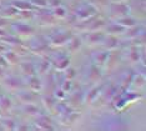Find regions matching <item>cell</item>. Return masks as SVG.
I'll return each instance as SVG.
<instances>
[{
	"label": "cell",
	"instance_id": "1",
	"mask_svg": "<svg viewBox=\"0 0 146 131\" xmlns=\"http://www.w3.org/2000/svg\"><path fill=\"white\" fill-rule=\"evenodd\" d=\"M96 13H98V9H96L92 4H84V5H81L80 8L76 10L75 16H76V19L78 20L84 21V20L90 19L91 16H95Z\"/></svg>",
	"mask_w": 146,
	"mask_h": 131
},
{
	"label": "cell",
	"instance_id": "2",
	"mask_svg": "<svg viewBox=\"0 0 146 131\" xmlns=\"http://www.w3.org/2000/svg\"><path fill=\"white\" fill-rule=\"evenodd\" d=\"M71 36L72 35L70 31H60V33H56V34H52L49 38V41L54 46H61L68 43L71 39Z\"/></svg>",
	"mask_w": 146,
	"mask_h": 131
},
{
	"label": "cell",
	"instance_id": "3",
	"mask_svg": "<svg viewBox=\"0 0 146 131\" xmlns=\"http://www.w3.org/2000/svg\"><path fill=\"white\" fill-rule=\"evenodd\" d=\"M50 63L54 64L55 68L58 70H65L66 68L70 66V59H69V56H66V55H64V54H61V53L56 54Z\"/></svg>",
	"mask_w": 146,
	"mask_h": 131
},
{
	"label": "cell",
	"instance_id": "4",
	"mask_svg": "<svg viewBox=\"0 0 146 131\" xmlns=\"http://www.w3.org/2000/svg\"><path fill=\"white\" fill-rule=\"evenodd\" d=\"M13 30L19 35H33L35 29L29 24H24V23H14L11 24Z\"/></svg>",
	"mask_w": 146,
	"mask_h": 131
},
{
	"label": "cell",
	"instance_id": "5",
	"mask_svg": "<svg viewBox=\"0 0 146 131\" xmlns=\"http://www.w3.org/2000/svg\"><path fill=\"white\" fill-rule=\"evenodd\" d=\"M110 11H111V14H114L115 16L121 18V16L129 15L130 8H129V5L122 4V3H114V4L110 5Z\"/></svg>",
	"mask_w": 146,
	"mask_h": 131
},
{
	"label": "cell",
	"instance_id": "6",
	"mask_svg": "<svg viewBox=\"0 0 146 131\" xmlns=\"http://www.w3.org/2000/svg\"><path fill=\"white\" fill-rule=\"evenodd\" d=\"M3 84L10 90H18L23 86V81L16 76H4L3 78Z\"/></svg>",
	"mask_w": 146,
	"mask_h": 131
},
{
	"label": "cell",
	"instance_id": "7",
	"mask_svg": "<svg viewBox=\"0 0 146 131\" xmlns=\"http://www.w3.org/2000/svg\"><path fill=\"white\" fill-rule=\"evenodd\" d=\"M48 49V43L46 41H42V39H35L31 41V45H30V51L34 53V54H41L46 51Z\"/></svg>",
	"mask_w": 146,
	"mask_h": 131
},
{
	"label": "cell",
	"instance_id": "8",
	"mask_svg": "<svg viewBox=\"0 0 146 131\" xmlns=\"http://www.w3.org/2000/svg\"><path fill=\"white\" fill-rule=\"evenodd\" d=\"M109 58H110V53H109V50H104V51L95 53L94 56H92V60H94L96 66H102V65L106 64Z\"/></svg>",
	"mask_w": 146,
	"mask_h": 131
},
{
	"label": "cell",
	"instance_id": "9",
	"mask_svg": "<svg viewBox=\"0 0 146 131\" xmlns=\"http://www.w3.org/2000/svg\"><path fill=\"white\" fill-rule=\"evenodd\" d=\"M105 35L102 31H99V30H94V31L89 33V35L86 36V41L90 45H96V44H100L102 43Z\"/></svg>",
	"mask_w": 146,
	"mask_h": 131
},
{
	"label": "cell",
	"instance_id": "10",
	"mask_svg": "<svg viewBox=\"0 0 146 131\" xmlns=\"http://www.w3.org/2000/svg\"><path fill=\"white\" fill-rule=\"evenodd\" d=\"M106 33H109L110 35H120V34H124L126 31V28H124L122 25L117 24V23H112V24H109L104 26Z\"/></svg>",
	"mask_w": 146,
	"mask_h": 131
},
{
	"label": "cell",
	"instance_id": "11",
	"mask_svg": "<svg viewBox=\"0 0 146 131\" xmlns=\"http://www.w3.org/2000/svg\"><path fill=\"white\" fill-rule=\"evenodd\" d=\"M102 43H104V48L106 50H114V49L117 48L119 44H120L117 36L116 35H110V34H109L108 38H104Z\"/></svg>",
	"mask_w": 146,
	"mask_h": 131
},
{
	"label": "cell",
	"instance_id": "12",
	"mask_svg": "<svg viewBox=\"0 0 146 131\" xmlns=\"http://www.w3.org/2000/svg\"><path fill=\"white\" fill-rule=\"evenodd\" d=\"M10 5L14 6L15 9H18L19 11H21V10H33L35 8V6L33 5L30 1H28V0H13Z\"/></svg>",
	"mask_w": 146,
	"mask_h": 131
},
{
	"label": "cell",
	"instance_id": "13",
	"mask_svg": "<svg viewBox=\"0 0 146 131\" xmlns=\"http://www.w3.org/2000/svg\"><path fill=\"white\" fill-rule=\"evenodd\" d=\"M18 99L20 100L23 104H28V102H35L36 101V96L34 91H20L18 92Z\"/></svg>",
	"mask_w": 146,
	"mask_h": 131
},
{
	"label": "cell",
	"instance_id": "14",
	"mask_svg": "<svg viewBox=\"0 0 146 131\" xmlns=\"http://www.w3.org/2000/svg\"><path fill=\"white\" fill-rule=\"evenodd\" d=\"M23 112L26 115H31V116H38L40 114V109L35 105L34 102H28V104H23L21 106Z\"/></svg>",
	"mask_w": 146,
	"mask_h": 131
},
{
	"label": "cell",
	"instance_id": "15",
	"mask_svg": "<svg viewBox=\"0 0 146 131\" xmlns=\"http://www.w3.org/2000/svg\"><path fill=\"white\" fill-rule=\"evenodd\" d=\"M124 34H125L126 38L134 39V38H136V36L144 34V28L140 26V25H134V26H131V28H126V31L124 33Z\"/></svg>",
	"mask_w": 146,
	"mask_h": 131
},
{
	"label": "cell",
	"instance_id": "16",
	"mask_svg": "<svg viewBox=\"0 0 146 131\" xmlns=\"http://www.w3.org/2000/svg\"><path fill=\"white\" fill-rule=\"evenodd\" d=\"M36 125H38V127L41 129V130H52L54 129L52 125H51V120L45 115H40L38 117V120H36Z\"/></svg>",
	"mask_w": 146,
	"mask_h": 131
},
{
	"label": "cell",
	"instance_id": "17",
	"mask_svg": "<svg viewBox=\"0 0 146 131\" xmlns=\"http://www.w3.org/2000/svg\"><path fill=\"white\" fill-rule=\"evenodd\" d=\"M116 23H117V24H120V25H122L124 28H131V26L139 24V21L135 18H132V16H129V15H125V16H121V18H117Z\"/></svg>",
	"mask_w": 146,
	"mask_h": 131
},
{
	"label": "cell",
	"instance_id": "18",
	"mask_svg": "<svg viewBox=\"0 0 146 131\" xmlns=\"http://www.w3.org/2000/svg\"><path fill=\"white\" fill-rule=\"evenodd\" d=\"M20 70L21 72L26 76H33L35 75V65L30 61H23L20 63Z\"/></svg>",
	"mask_w": 146,
	"mask_h": 131
},
{
	"label": "cell",
	"instance_id": "19",
	"mask_svg": "<svg viewBox=\"0 0 146 131\" xmlns=\"http://www.w3.org/2000/svg\"><path fill=\"white\" fill-rule=\"evenodd\" d=\"M101 89H102V86H101V85H100V86H95V87H92L90 91L88 92V95H86V102H88V104H92V102H94L95 100L99 97V95H100Z\"/></svg>",
	"mask_w": 146,
	"mask_h": 131
},
{
	"label": "cell",
	"instance_id": "20",
	"mask_svg": "<svg viewBox=\"0 0 146 131\" xmlns=\"http://www.w3.org/2000/svg\"><path fill=\"white\" fill-rule=\"evenodd\" d=\"M3 55L6 59V61L9 63V65H15V64L19 63V55L13 50H5L3 53Z\"/></svg>",
	"mask_w": 146,
	"mask_h": 131
},
{
	"label": "cell",
	"instance_id": "21",
	"mask_svg": "<svg viewBox=\"0 0 146 131\" xmlns=\"http://www.w3.org/2000/svg\"><path fill=\"white\" fill-rule=\"evenodd\" d=\"M105 26V21L102 19H99V20H94L92 18L90 21H89V25L86 26V29L90 30V31H94V30H100Z\"/></svg>",
	"mask_w": 146,
	"mask_h": 131
},
{
	"label": "cell",
	"instance_id": "22",
	"mask_svg": "<svg viewBox=\"0 0 146 131\" xmlns=\"http://www.w3.org/2000/svg\"><path fill=\"white\" fill-rule=\"evenodd\" d=\"M29 87H30V90H31V91H34V92L41 90V81H40V79H39L38 76H35V75L30 76V79H29Z\"/></svg>",
	"mask_w": 146,
	"mask_h": 131
},
{
	"label": "cell",
	"instance_id": "23",
	"mask_svg": "<svg viewBox=\"0 0 146 131\" xmlns=\"http://www.w3.org/2000/svg\"><path fill=\"white\" fill-rule=\"evenodd\" d=\"M13 102L9 97L6 96H0V111L1 112H8L11 109Z\"/></svg>",
	"mask_w": 146,
	"mask_h": 131
},
{
	"label": "cell",
	"instance_id": "24",
	"mask_svg": "<svg viewBox=\"0 0 146 131\" xmlns=\"http://www.w3.org/2000/svg\"><path fill=\"white\" fill-rule=\"evenodd\" d=\"M50 60H41L40 63H39L38 65V69H35V71L38 74H40V75H44V74H46L49 71V69H50Z\"/></svg>",
	"mask_w": 146,
	"mask_h": 131
},
{
	"label": "cell",
	"instance_id": "25",
	"mask_svg": "<svg viewBox=\"0 0 146 131\" xmlns=\"http://www.w3.org/2000/svg\"><path fill=\"white\" fill-rule=\"evenodd\" d=\"M68 43H69V50H70L71 53L78 51L81 46V40L79 38H76V36H71V39L69 40Z\"/></svg>",
	"mask_w": 146,
	"mask_h": 131
},
{
	"label": "cell",
	"instance_id": "26",
	"mask_svg": "<svg viewBox=\"0 0 146 131\" xmlns=\"http://www.w3.org/2000/svg\"><path fill=\"white\" fill-rule=\"evenodd\" d=\"M129 59H130L131 63H139L141 59V53L136 46H132L129 51Z\"/></svg>",
	"mask_w": 146,
	"mask_h": 131
},
{
	"label": "cell",
	"instance_id": "27",
	"mask_svg": "<svg viewBox=\"0 0 146 131\" xmlns=\"http://www.w3.org/2000/svg\"><path fill=\"white\" fill-rule=\"evenodd\" d=\"M0 41L1 43H5V44H9V45H21V41L19 38H16L14 35H5L3 36V38H0Z\"/></svg>",
	"mask_w": 146,
	"mask_h": 131
},
{
	"label": "cell",
	"instance_id": "28",
	"mask_svg": "<svg viewBox=\"0 0 146 131\" xmlns=\"http://www.w3.org/2000/svg\"><path fill=\"white\" fill-rule=\"evenodd\" d=\"M131 84H134L135 87H142L145 84V76L144 74H136L131 80Z\"/></svg>",
	"mask_w": 146,
	"mask_h": 131
},
{
	"label": "cell",
	"instance_id": "29",
	"mask_svg": "<svg viewBox=\"0 0 146 131\" xmlns=\"http://www.w3.org/2000/svg\"><path fill=\"white\" fill-rule=\"evenodd\" d=\"M101 76V72L100 70H99V68L96 65H92L90 68V74H89V78H90V80H92V81H96V80H99Z\"/></svg>",
	"mask_w": 146,
	"mask_h": 131
},
{
	"label": "cell",
	"instance_id": "30",
	"mask_svg": "<svg viewBox=\"0 0 146 131\" xmlns=\"http://www.w3.org/2000/svg\"><path fill=\"white\" fill-rule=\"evenodd\" d=\"M66 10L62 8V6H56V8L52 9V16H55V18H59V19H64L66 16Z\"/></svg>",
	"mask_w": 146,
	"mask_h": 131
},
{
	"label": "cell",
	"instance_id": "31",
	"mask_svg": "<svg viewBox=\"0 0 146 131\" xmlns=\"http://www.w3.org/2000/svg\"><path fill=\"white\" fill-rule=\"evenodd\" d=\"M1 125L4 126L5 130H15V129H16V124H15L14 120H11V119H5V120H3V121H1Z\"/></svg>",
	"mask_w": 146,
	"mask_h": 131
},
{
	"label": "cell",
	"instance_id": "32",
	"mask_svg": "<svg viewBox=\"0 0 146 131\" xmlns=\"http://www.w3.org/2000/svg\"><path fill=\"white\" fill-rule=\"evenodd\" d=\"M1 13H3V15H1V16H4V18H8V16H14L15 14H18L19 10H18V9H15L14 6H11V5H10V9H3V10H1Z\"/></svg>",
	"mask_w": 146,
	"mask_h": 131
},
{
	"label": "cell",
	"instance_id": "33",
	"mask_svg": "<svg viewBox=\"0 0 146 131\" xmlns=\"http://www.w3.org/2000/svg\"><path fill=\"white\" fill-rule=\"evenodd\" d=\"M42 102L45 104V106L48 107V109H50V110H52L55 107V101H54V97L52 96H46V97H44L42 99Z\"/></svg>",
	"mask_w": 146,
	"mask_h": 131
},
{
	"label": "cell",
	"instance_id": "34",
	"mask_svg": "<svg viewBox=\"0 0 146 131\" xmlns=\"http://www.w3.org/2000/svg\"><path fill=\"white\" fill-rule=\"evenodd\" d=\"M40 18H41V23L42 24H49V23H52V14L50 13H42L40 14Z\"/></svg>",
	"mask_w": 146,
	"mask_h": 131
},
{
	"label": "cell",
	"instance_id": "35",
	"mask_svg": "<svg viewBox=\"0 0 146 131\" xmlns=\"http://www.w3.org/2000/svg\"><path fill=\"white\" fill-rule=\"evenodd\" d=\"M30 3L34 6H38L40 8H48V0H30Z\"/></svg>",
	"mask_w": 146,
	"mask_h": 131
},
{
	"label": "cell",
	"instance_id": "36",
	"mask_svg": "<svg viewBox=\"0 0 146 131\" xmlns=\"http://www.w3.org/2000/svg\"><path fill=\"white\" fill-rule=\"evenodd\" d=\"M70 89H71V80L66 79L65 81L61 84V90H62V91H65V92H68Z\"/></svg>",
	"mask_w": 146,
	"mask_h": 131
},
{
	"label": "cell",
	"instance_id": "37",
	"mask_svg": "<svg viewBox=\"0 0 146 131\" xmlns=\"http://www.w3.org/2000/svg\"><path fill=\"white\" fill-rule=\"evenodd\" d=\"M65 72H66V75H65L66 79H69V80H71L75 76V70L72 69V68H70V66L65 69Z\"/></svg>",
	"mask_w": 146,
	"mask_h": 131
},
{
	"label": "cell",
	"instance_id": "38",
	"mask_svg": "<svg viewBox=\"0 0 146 131\" xmlns=\"http://www.w3.org/2000/svg\"><path fill=\"white\" fill-rule=\"evenodd\" d=\"M61 5V0H48V8H56Z\"/></svg>",
	"mask_w": 146,
	"mask_h": 131
},
{
	"label": "cell",
	"instance_id": "39",
	"mask_svg": "<svg viewBox=\"0 0 146 131\" xmlns=\"http://www.w3.org/2000/svg\"><path fill=\"white\" fill-rule=\"evenodd\" d=\"M9 66V63L6 61V59L4 58V55H3V54H0V68H8Z\"/></svg>",
	"mask_w": 146,
	"mask_h": 131
},
{
	"label": "cell",
	"instance_id": "40",
	"mask_svg": "<svg viewBox=\"0 0 146 131\" xmlns=\"http://www.w3.org/2000/svg\"><path fill=\"white\" fill-rule=\"evenodd\" d=\"M9 25V20L8 18H4V16H0V28H4V26Z\"/></svg>",
	"mask_w": 146,
	"mask_h": 131
},
{
	"label": "cell",
	"instance_id": "41",
	"mask_svg": "<svg viewBox=\"0 0 146 131\" xmlns=\"http://www.w3.org/2000/svg\"><path fill=\"white\" fill-rule=\"evenodd\" d=\"M55 96L58 97V99H65V91H62V90L60 89V90H56L55 91Z\"/></svg>",
	"mask_w": 146,
	"mask_h": 131
},
{
	"label": "cell",
	"instance_id": "42",
	"mask_svg": "<svg viewBox=\"0 0 146 131\" xmlns=\"http://www.w3.org/2000/svg\"><path fill=\"white\" fill-rule=\"evenodd\" d=\"M6 50V46L4 45V44H0V54H3Z\"/></svg>",
	"mask_w": 146,
	"mask_h": 131
},
{
	"label": "cell",
	"instance_id": "43",
	"mask_svg": "<svg viewBox=\"0 0 146 131\" xmlns=\"http://www.w3.org/2000/svg\"><path fill=\"white\" fill-rule=\"evenodd\" d=\"M5 35H8L6 34V31L3 28H0V38H3V36H5Z\"/></svg>",
	"mask_w": 146,
	"mask_h": 131
},
{
	"label": "cell",
	"instance_id": "44",
	"mask_svg": "<svg viewBox=\"0 0 146 131\" xmlns=\"http://www.w3.org/2000/svg\"><path fill=\"white\" fill-rule=\"evenodd\" d=\"M4 70H3V68H0V80H3V78H4Z\"/></svg>",
	"mask_w": 146,
	"mask_h": 131
},
{
	"label": "cell",
	"instance_id": "45",
	"mask_svg": "<svg viewBox=\"0 0 146 131\" xmlns=\"http://www.w3.org/2000/svg\"><path fill=\"white\" fill-rule=\"evenodd\" d=\"M115 1H117V0H115ZM119 1H120V0H119Z\"/></svg>",
	"mask_w": 146,
	"mask_h": 131
},
{
	"label": "cell",
	"instance_id": "46",
	"mask_svg": "<svg viewBox=\"0 0 146 131\" xmlns=\"http://www.w3.org/2000/svg\"><path fill=\"white\" fill-rule=\"evenodd\" d=\"M0 10H1V6H0Z\"/></svg>",
	"mask_w": 146,
	"mask_h": 131
}]
</instances>
